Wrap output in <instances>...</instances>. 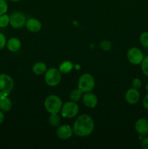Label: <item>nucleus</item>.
<instances>
[{
	"label": "nucleus",
	"mask_w": 148,
	"mask_h": 149,
	"mask_svg": "<svg viewBox=\"0 0 148 149\" xmlns=\"http://www.w3.org/2000/svg\"><path fill=\"white\" fill-rule=\"evenodd\" d=\"M142 106L145 109L148 110V93L145 96L143 100H142Z\"/></svg>",
	"instance_id": "nucleus-28"
},
{
	"label": "nucleus",
	"mask_w": 148,
	"mask_h": 149,
	"mask_svg": "<svg viewBox=\"0 0 148 149\" xmlns=\"http://www.w3.org/2000/svg\"><path fill=\"white\" fill-rule=\"evenodd\" d=\"M83 103L86 107L90 108V109H94L97 106L98 103V99L96 95L94 93H91L90 92L89 93H85V94L82 97Z\"/></svg>",
	"instance_id": "nucleus-12"
},
{
	"label": "nucleus",
	"mask_w": 148,
	"mask_h": 149,
	"mask_svg": "<svg viewBox=\"0 0 148 149\" xmlns=\"http://www.w3.org/2000/svg\"><path fill=\"white\" fill-rule=\"evenodd\" d=\"M73 68V64L70 61H63L59 67V70L61 74H68L72 71Z\"/></svg>",
	"instance_id": "nucleus-17"
},
{
	"label": "nucleus",
	"mask_w": 148,
	"mask_h": 149,
	"mask_svg": "<svg viewBox=\"0 0 148 149\" xmlns=\"http://www.w3.org/2000/svg\"><path fill=\"white\" fill-rule=\"evenodd\" d=\"M7 47L10 52H15L20 50L21 48V42L16 37H12L7 42Z\"/></svg>",
	"instance_id": "nucleus-14"
},
{
	"label": "nucleus",
	"mask_w": 148,
	"mask_h": 149,
	"mask_svg": "<svg viewBox=\"0 0 148 149\" xmlns=\"http://www.w3.org/2000/svg\"><path fill=\"white\" fill-rule=\"evenodd\" d=\"M61 119L58 113H52L49 116V123L52 127H57L60 125Z\"/></svg>",
	"instance_id": "nucleus-18"
},
{
	"label": "nucleus",
	"mask_w": 148,
	"mask_h": 149,
	"mask_svg": "<svg viewBox=\"0 0 148 149\" xmlns=\"http://www.w3.org/2000/svg\"><path fill=\"white\" fill-rule=\"evenodd\" d=\"M126 57L129 62L132 65H139L145 58L142 51L138 47L130 48L128 50Z\"/></svg>",
	"instance_id": "nucleus-7"
},
{
	"label": "nucleus",
	"mask_w": 148,
	"mask_h": 149,
	"mask_svg": "<svg viewBox=\"0 0 148 149\" xmlns=\"http://www.w3.org/2000/svg\"><path fill=\"white\" fill-rule=\"evenodd\" d=\"M141 146H142V148L148 149V136L147 135H146V137L142 139V143H141Z\"/></svg>",
	"instance_id": "nucleus-27"
},
{
	"label": "nucleus",
	"mask_w": 148,
	"mask_h": 149,
	"mask_svg": "<svg viewBox=\"0 0 148 149\" xmlns=\"http://www.w3.org/2000/svg\"><path fill=\"white\" fill-rule=\"evenodd\" d=\"M14 88V81L10 76L0 74V97L8 96Z\"/></svg>",
	"instance_id": "nucleus-3"
},
{
	"label": "nucleus",
	"mask_w": 148,
	"mask_h": 149,
	"mask_svg": "<svg viewBox=\"0 0 148 149\" xmlns=\"http://www.w3.org/2000/svg\"><path fill=\"white\" fill-rule=\"evenodd\" d=\"M62 75L59 70L55 68H50L45 72L44 81L48 86L55 87L58 85L61 81Z\"/></svg>",
	"instance_id": "nucleus-5"
},
{
	"label": "nucleus",
	"mask_w": 148,
	"mask_h": 149,
	"mask_svg": "<svg viewBox=\"0 0 148 149\" xmlns=\"http://www.w3.org/2000/svg\"><path fill=\"white\" fill-rule=\"evenodd\" d=\"M11 1H14V2H17V1H20V0H10Z\"/></svg>",
	"instance_id": "nucleus-31"
},
{
	"label": "nucleus",
	"mask_w": 148,
	"mask_h": 149,
	"mask_svg": "<svg viewBox=\"0 0 148 149\" xmlns=\"http://www.w3.org/2000/svg\"><path fill=\"white\" fill-rule=\"evenodd\" d=\"M12 101L7 96L0 97V110L7 112L11 110Z\"/></svg>",
	"instance_id": "nucleus-16"
},
{
	"label": "nucleus",
	"mask_w": 148,
	"mask_h": 149,
	"mask_svg": "<svg viewBox=\"0 0 148 149\" xmlns=\"http://www.w3.org/2000/svg\"><path fill=\"white\" fill-rule=\"evenodd\" d=\"M100 45L101 49L104 51H110L112 49V47H113L111 42L107 40H104L101 42Z\"/></svg>",
	"instance_id": "nucleus-23"
},
{
	"label": "nucleus",
	"mask_w": 148,
	"mask_h": 149,
	"mask_svg": "<svg viewBox=\"0 0 148 149\" xmlns=\"http://www.w3.org/2000/svg\"><path fill=\"white\" fill-rule=\"evenodd\" d=\"M139 42L142 47L148 48V31H145L141 33L139 36Z\"/></svg>",
	"instance_id": "nucleus-21"
},
{
	"label": "nucleus",
	"mask_w": 148,
	"mask_h": 149,
	"mask_svg": "<svg viewBox=\"0 0 148 149\" xmlns=\"http://www.w3.org/2000/svg\"><path fill=\"white\" fill-rule=\"evenodd\" d=\"M26 17L21 12H14L10 15V24L14 29H21L26 26Z\"/></svg>",
	"instance_id": "nucleus-8"
},
{
	"label": "nucleus",
	"mask_w": 148,
	"mask_h": 149,
	"mask_svg": "<svg viewBox=\"0 0 148 149\" xmlns=\"http://www.w3.org/2000/svg\"><path fill=\"white\" fill-rule=\"evenodd\" d=\"M142 81H141L140 79H139V78L133 79V81H132V82H131L132 87H133V88H135V89H137V90L142 87Z\"/></svg>",
	"instance_id": "nucleus-25"
},
{
	"label": "nucleus",
	"mask_w": 148,
	"mask_h": 149,
	"mask_svg": "<svg viewBox=\"0 0 148 149\" xmlns=\"http://www.w3.org/2000/svg\"><path fill=\"white\" fill-rule=\"evenodd\" d=\"M10 24V15L3 14L0 15V28H6Z\"/></svg>",
	"instance_id": "nucleus-22"
},
{
	"label": "nucleus",
	"mask_w": 148,
	"mask_h": 149,
	"mask_svg": "<svg viewBox=\"0 0 148 149\" xmlns=\"http://www.w3.org/2000/svg\"><path fill=\"white\" fill-rule=\"evenodd\" d=\"M140 93L137 89L133 87L129 89L125 94V99L129 104L135 105L140 100Z\"/></svg>",
	"instance_id": "nucleus-10"
},
{
	"label": "nucleus",
	"mask_w": 148,
	"mask_h": 149,
	"mask_svg": "<svg viewBox=\"0 0 148 149\" xmlns=\"http://www.w3.org/2000/svg\"><path fill=\"white\" fill-rule=\"evenodd\" d=\"M7 45V39L4 33L0 32V50L4 49V47Z\"/></svg>",
	"instance_id": "nucleus-26"
},
{
	"label": "nucleus",
	"mask_w": 148,
	"mask_h": 149,
	"mask_svg": "<svg viewBox=\"0 0 148 149\" xmlns=\"http://www.w3.org/2000/svg\"><path fill=\"white\" fill-rule=\"evenodd\" d=\"M83 97V92L79 88L74 89L70 93V98L72 101L76 102L81 100Z\"/></svg>",
	"instance_id": "nucleus-19"
},
{
	"label": "nucleus",
	"mask_w": 148,
	"mask_h": 149,
	"mask_svg": "<svg viewBox=\"0 0 148 149\" xmlns=\"http://www.w3.org/2000/svg\"><path fill=\"white\" fill-rule=\"evenodd\" d=\"M61 114L64 118H71L75 117L79 112V107L78 104L74 101H68L65 102L62 104V109H61Z\"/></svg>",
	"instance_id": "nucleus-6"
},
{
	"label": "nucleus",
	"mask_w": 148,
	"mask_h": 149,
	"mask_svg": "<svg viewBox=\"0 0 148 149\" xmlns=\"http://www.w3.org/2000/svg\"><path fill=\"white\" fill-rule=\"evenodd\" d=\"M73 130L68 125H62L57 127L56 135L58 138L61 140H68L72 137Z\"/></svg>",
	"instance_id": "nucleus-9"
},
{
	"label": "nucleus",
	"mask_w": 148,
	"mask_h": 149,
	"mask_svg": "<svg viewBox=\"0 0 148 149\" xmlns=\"http://www.w3.org/2000/svg\"><path fill=\"white\" fill-rule=\"evenodd\" d=\"M4 121V115L2 111L0 110V125Z\"/></svg>",
	"instance_id": "nucleus-29"
},
{
	"label": "nucleus",
	"mask_w": 148,
	"mask_h": 149,
	"mask_svg": "<svg viewBox=\"0 0 148 149\" xmlns=\"http://www.w3.org/2000/svg\"><path fill=\"white\" fill-rule=\"evenodd\" d=\"M145 90H146V92L148 93V84H146V86H145Z\"/></svg>",
	"instance_id": "nucleus-30"
},
{
	"label": "nucleus",
	"mask_w": 148,
	"mask_h": 149,
	"mask_svg": "<svg viewBox=\"0 0 148 149\" xmlns=\"http://www.w3.org/2000/svg\"><path fill=\"white\" fill-rule=\"evenodd\" d=\"M94 122L92 118L87 114L80 115L74 122L73 130L79 137H86L92 133Z\"/></svg>",
	"instance_id": "nucleus-1"
},
{
	"label": "nucleus",
	"mask_w": 148,
	"mask_h": 149,
	"mask_svg": "<svg viewBox=\"0 0 148 149\" xmlns=\"http://www.w3.org/2000/svg\"><path fill=\"white\" fill-rule=\"evenodd\" d=\"M41 23L36 18H30L26 20V29L32 33L39 32L41 29Z\"/></svg>",
	"instance_id": "nucleus-13"
},
{
	"label": "nucleus",
	"mask_w": 148,
	"mask_h": 149,
	"mask_svg": "<svg viewBox=\"0 0 148 149\" xmlns=\"http://www.w3.org/2000/svg\"><path fill=\"white\" fill-rule=\"evenodd\" d=\"M135 130L141 136L148 135V119L141 118L136 122L134 125Z\"/></svg>",
	"instance_id": "nucleus-11"
},
{
	"label": "nucleus",
	"mask_w": 148,
	"mask_h": 149,
	"mask_svg": "<svg viewBox=\"0 0 148 149\" xmlns=\"http://www.w3.org/2000/svg\"><path fill=\"white\" fill-rule=\"evenodd\" d=\"M8 10V5L5 0H0V15L5 14Z\"/></svg>",
	"instance_id": "nucleus-24"
},
{
	"label": "nucleus",
	"mask_w": 148,
	"mask_h": 149,
	"mask_svg": "<svg viewBox=\"0 0 148 149\" xmlns=\"http://www.w3.org/2000/svg\"><path fill=\"white\" fill-rule=\"evenodd\" d=\"M95 86V79L90 74H84L79 77L78 81V88L83 93L91 92Z\"/></svg>",
	"instance_id": "nucleus-4"
},
{
	"label": "nucleus",
	"mask_w": 148,
	"mask_h": 149,
	"mask_svg": "<svg viewBox=\"0 0 148 149\" xmlns=\"http://www.w3.org/2000/svg\"><path fill=\"white\" fill-rule=\"evenodd\" d=\"M44 106L49 113H59L62 109V101L59 96L49 95L45 98Z\"/></svg>",
	"instance_id": "nucleus-2"
},
{
	"label": "nucleus",
	"mask_w": 148,
	"mask_h": 149,
	"mask_svg": "<svg viewBox=\"0 0 148 149\" xmlns=\"http://www.w3.org/2000/svg\"><path fill=\"white\" fill-rule=\"evenodd\" d=\"M32 71L36 75H42L47 71V66L44 62H37L33 65Z\"/></svg>",
	"instance_id": "nucleus-15"
},
{
	"label": "nucleus",
	"mask_w": 148,
	"mask_h": 149,
	"mask_svg": "<svg viewBox=\"0 0 148 149\" xmlns=\"http://www.w3.org/2000/svg\"><path fill=\"white\" fill-rule=\"evenodd\" d=\"M141 69L144 75L148 77V55L145 56L143 61L141 63Z\"/></svg>",
	"instance_id": "nucleus-20"
}]
</instances>
